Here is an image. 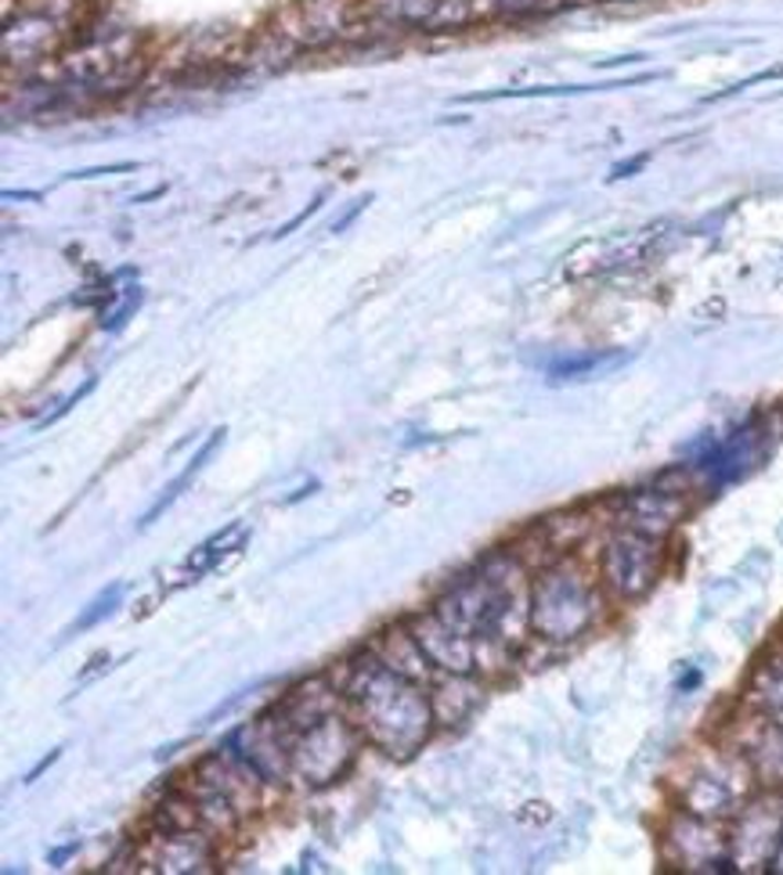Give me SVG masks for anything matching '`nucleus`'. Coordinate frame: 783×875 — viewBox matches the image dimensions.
<instances>
[{
	"mask_svg": "<svg viewBox=\"0 0 783 875\" xmlns=\"http://www.w3.org/2000/svg\"><path fill=\"white\" fill-rule=\"evenodd\" d=\"M603 584L617 598H643L660 577V537L625 530L603 548Z\"/></svg>",
	"mask_w": 783,
	"mask_h": 875,
	"instance_id": "5",
	"label": "nucleus"
},
{
	"mask_svg": "<svg viewBox=\"0 0 783 875\" xmlns=\"http://www.w3.org/2000/svg\"><path fill=\"white\" fill-rule=\"evenodd\" d=\"M102 666H109V655H105V652H98V655H91V666L84 670V674H80V685H84V681H91L94 674H98V670H102Z\"/></svg>",
	"mask_w": 783,
	"mask_h": 875,
	"instance_id": "20",
	"label": "nucleus"
},
{
	"mask_svg": "<svg viewBox=\"0 0 783 875\" xmlns=\"http://www.w3.org/2000/svg\"><path fill=\"white\" fill-rule=\"evenodd\" d=\"M293 743L296 732L282 721L275 709H264L261 717L228 738V749L264 778V786H286L293 778Z\"/></svg>",
	"mask_w": 783,
	"mask_h": 875,
	"instance_id": "4",
	"label": "nucleus"
},
{
	"mask_svg": "<svg viewBox=\"0 0 783 875\" xmlns=\"http://www.w3.org/2000/svg\"><path fill=\"white\" fill-rule=\"evenodd\" d=\"M59 757H62V749H51V754H47L44 760H40V764H36V768L30 771V775H25V782H30V786H33V782H36V778H40V775H44V771H47V768H51V764H55Z\"/></svg>",
	"mask_w": 783,
	"mask_h": 875,
	"instance_id": "19",
	"label": "nucleus"
},
{
	"mask_svg": "<svg viewBox=\"0 0 783 875\" xmlns=\"http://www.w3.org/2000/svg\"><path fill=\"white\" fill-rule=\"evenodd\" d=\"M246 541H250V533L246 526H242V519H235V523H228L224 530L218 533H210L207 541L199 544V548H192V555L184 558L181 569H178V587L181 584H195L202 573H221L224 566H232L235 558L242 555V548H246Z\"/></svg>",
	"mask_w": 783,
	"mask_h": 875,
	"instance_id": "11",
	"label": "nucleus"
},
{
	"mask_svg": "<svg viewBox=\"0 0 783 875\" xmlns=\"http://www.w3.org/2000/svg\"><path fill=\"white\" fill-rule=\"evenodd\" d=\"M426 692L437 728H455V724L474 717V709L484 700V681H477V670H469V674H441L437 681H430Z\"/></svg>",
	"mask_w": 783,
	"mask_h": 875,
	"instance_id": "10",
	"label": "nucleus"
},
{
	"mask_svg": "<svg viewBox=\"0 0 783 875\" xmlns=\"http://www.w3.org/2000/svg\"><path fill=\"white\" fill-rule=\"evenodd\" d=\"M76 851H80V840H70V843H65V846H62V851H55V854H51V865H65V861H70V857H73Z\"/></svg>",
	"mask_w": 783,
	"mask_h": 875,
	"instance_id": "22",
	"label": "nucleus"
},
{
	"mask_svg": "<svg viewBox=\"0 0 783 875\" xmlns=\"http://www.w3.org/2000/svg\"><path fill=\"white\" fill-rule=\"evenodd\" d=\"M329 681L340 689L347 717L355 721L364 743L383 749L387 757H415L437 728L426 685L394 674L387 663L375 660L369 645L336 663Z\"/></svg>",
	"mask_w": 783,
	"mask_h": 875,
	"instance_id": "1",
	"label": "nucleus"
},
{
	"mask_svg": "<svg viewBox=\"0 0 783 875\" xmlns=\"http://www.w3.org/2000/svg\"><path fill=\"white\" fill-rule=\"evenodd\" d=\"M754 695L765 709V717L783 728V666H765L759 677H754Z\"/></svg>",
	"mask_w": 783,
	"mask_h": 875,
	"instance_id": "16",
	"label": "nucleus"
},
{
	"mask_svg": "<svg viewBox=\"0 0 783 875\" xmlns=\"http://www.w3.org/2000/svg\"><path fill=\"white\" fill-rule=\"evenodd\" d=\"M321 199H326V195H318L315 202H310V206H307V210H300V213H296L289 224H282V227L275 231V238H286V235H293V231H296V227H300V224H307V221H310V216H315V213L321 210Z\"/></svg>",
	"mask_w": 783,
	"mask_h": 875,
	"instance_id": "18",
	"label": "nucleus"
},
{
	"mask_svg": "<svg viewBox=\"0 0 783 875\" xmlns=\"http://www.w3.org/2000/svg\"><path fill=\"white\" fill-rule=\"evenodd\" d=\"M404 623L412 627L415 641H420L423 652L430 655V663H434L441 674H469V670H477L474 638L463 634L448 620H441L434 609L420 612V617H404Z\"/></svg>",
	"mask_w": 783,
	"mask_h": 875,
	"instance_id": "7",
	"label": "nucleus"
},
{
	"mask_svg": "<svg viewBox=\"0 0 783 875\" xmlns=\"http://www.w3.org/2000/svg\"><path fill=\"white\" fill-rule=\"evenodd\" d=\"M759 458H762V436L754 429H740L729 436V440L715 444L708 455H700L697 469L705 472L715 487H722V483L740 480V476H748L754 465H759Z\"/></svg>",
	"mask_w": 783,
	"mask_h": 875,
	"instance_id": "9",
	"label": "nucleus"
},
{
	"mask_svg": "<svg viewBox=\"0 0 783 875\" xmlns=\"http://www.w3.org/2000/svg\"><path fill=\"white\" fill-rule=\"evenodd\" d=\"M646 159H650V156H636L632 162H621V167H614V181H617V177H632L639 167H646Z\"/></svg>",
	"mask_w": 783,
	"mask_h": 875,
	"instance_id": "21",
	"label": "nucleus"
},
{
	"mask_svg": "<svg viewBox=\"0 0 783 875\" xmlns=\"http://www.w3.org/2000/svg\"><path fill=\"white\" fill-rule=\"evenodd\" d=\"M369 649L375 652V660L387 663L394 674L415 681V685H430L437 674V666L430 663V655L423 652V645L415 641L409 623H390L383 631H375V638L369 641Z\"/></svg>",
	"mask_w": 783,
	"mask_h": 875,
	"instance_id": "8",
	"label": "nucleus"
},
{
	"mask_svg": "<svg viewBox=\"0 0 783 875\" xmlns=\"http://www.w3.org/2000/svg\"><path fill=\"white\" fill-rule=\"evenodd\" d=\"M119 601H124V584H109L105 591H98V595L87 601V609L80 612V617L70 627H65V638L84 634V631H91V627H98L102 620H109L113 612L119 609Z\"/></svg>",
	"mask_w": 783,
	"mask_h": 875,
	"instance_id": "15",
	"label": "nucleus"
},
{
	"mask_svg": "<svg viewBox=\"0 0 783 875\" xmlns=\"http://www.w3.org/2000/svg\"><path fill=\"white\" fill-rule=\"evenodd\" d=\"M364 743L355 721L347 717V709L321 717L310 724L293 743V778H300L310 789H326L350 771V764L358 757V746Z\"/></svg>",
	"mask_w": 783,
	"mask_h": 875,
	"instance_id": "3",
	"label": "nucleus"
},
{
	"mask_svg": "<svg viewBox=\"0 0 783 875\" xmlns=\"http://www.w3.org/2000/svg\"><path fill=\"white\" fill-rule=\"evenodd\" d=\"M224 433H228V429H213V433H210V440L199 447V455H195L192 461H188V465H184V469H181V476H173V480L167 483V490H163V494H159V501H156V504H152V509H148L145 515H141V523H138L141 530H148V526H152V523H159V515H163L167 509H173V501H178V498L184 494V490L195 483V476H199L202 469H207V465H210V458H213V455H218V450H221V444H224Z\"/></svg>",
	"mask_w": 783,
	"mask_h": 875,
	"instance_id": "13",
	"label": "nucleus"
},
{
	"mask_svg": "<svg viewBox=\"0 0 783 875\" xmlns=\"http://www.w3.org/2000/svg\"><path fill=\"white\" fill-rule=\"evenodd\" d=\"M364 206H369V199H358V206H355V210H350V213L343 216V221H336V224H332V231H343V227H347L350 221H355V216H358V213H361Z\"/></svg>",
	"mask_w": 783,
	"mask_h": 875,
	"instance_id": "23",
	"label": "nucleus"
},
{
	"mask_svg": "<svg viewBox=\"0 0 783 875\" xmlns=\"http://www.w3.org/2000/svg\"><path fill=\"white\" fill-rule=\"evenodd\" d=\"M686 512L679 490H665V487H650V490H636L628 498V515H632V530L650 533V537H665V533L679 523V515Z\"/></svg>",
	"mask_w": 783,
	"mask_h": 875,
	"instance_id": "12",
	"label": "nucleus"
},
{
	"mask_svg": "<svg viewBox=\"0 0 783 875\" xmlns=\"http://www.w3.org/2000/svg\"><path fill=\"white\" fill-rule=\"evenodd\" d=\"M596 606L600 598L592 580L578 566L560 563L542 569V577L531 587V627L552 641L578 638L596 620Z\"/></svg>",
	"mask_w": 783,
	"mask_h": 875,
	"instance_id": "2",
	"label": "nucleus"
},
{
	"mask_svg": "<svg viewBox=\"0 0 783 875\" xmlns=\"http://www.w3.org/2000/svg\"><path fill=\"white\" fill-rule=\"evenodd\" d=\"M628 353H585V358H571V361H557L549 364V375L563 382V378H589V375H603L611 367L625 364Z\"/></svg>",
	"mask_w": 783,
	"mask_h": 875,
	"instance_id": "14",
	"label": "nucleus"
},
{
	"mask_svg": "<svg viewBox=\"0 0 783 875\" xmlns=\"http://www.w3.org/2000/svg\"><path fill=\"white\" fill-rule=\"evenodd\" d=\"M91 390H94V378H87V382H84V386H80V390H76L73 396H65V401H62V404L55 407V412H51V415H44V418H40V422H36V433H40V429H47V426H55V422H59L62 415H70V412H73V407H76L80 401H84V396H87Z\"/></svg>",
	"mask_w": 783,
	"mask_h": 875,
	"instance_id": "17",
	"label": "nucleus"
},
{
	"mask_svg": "<svg viewBox=\"0 0 783 875\" xmlns=\"http://www.w3.org/2000/svg\"><path fill=\"white\" fill-rule=\"evenodd\" d=\"M134 857L152 865L156 872H210L213 868V843L202 836V829L188 832H159L152 829L138 843Z\"/></svg>",
	"mask_w": 783,
	"mask_h": 875,
	"instance_id": "6",
	"label": "nucleus"
}]
</instances>
